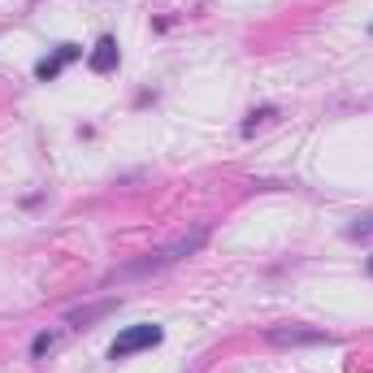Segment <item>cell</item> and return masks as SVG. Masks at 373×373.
Returning a JSON list of instances; mask_svg holds the SVG:
<instances>
[{"mask_svg": "<svg viewBox=\"0 0 373 373\" xmlns=\"http://www.w3.org/2000/svg\"><path fill=\"white\" fill-rule=\"evenodd\" d=\"M79 57H83V48H79V44H57V53H53V57H39V61H35V79H39V83H53L57 74H61L70 61H79Z\"/></svg>", "mask_w": 373, "mask_h": 373, "instance_id": "obj_3", "label": "cell"}, {"mask_svg": "<svg viewBox=\"0 0 373 373\" xmlns=\"http://www.w3.org/2000/svg\"><path fill=\"white\" fill-rule=\"evenodd\" d=\"M204 239H209V226H195L191 235H183V239H174V243L157 247V252H152V256H143L139 265H126V269H122V278H131V273H148V269H165V265H174V261L191 256Z\"/></svg>", "mask_w": 373, "mask_h": 373, "instance_id": "obj_1", "label": "cell"}, {"mask_svg": "<svg viewBox=\"0 0 373 373\" xmlns=\"http://www.w3.org/2000/svg\"><path fill=\"white\" fill-rule=\"evenodd\" d=\"M369 273H373V256H369Z\"/></svg>", "mask_w": 373, "mask_h": 373, "instance_id": "obj_10", "label": "cell"}, {"mask_svg": "<svg viewBox=\"0 0 373 373\" xmlns=\"http://www.w3.org/2000/svg\"><path fill=\"white\" fill-rule=\"evenodd\" d=\"M165 339V330L161 326H131V330H122L117 339H113V347H109V360H126V356H135V352H148V347H157Z\"/></svg>", "mask_w": 373, "mask_h": 373, "instance_id": "obj_2", "label": "cell"}, {"mask_svg": "<svg viewBox=\"0 0 373 373\" xmlns=\"http://www.w3.org/2000/svg\"><path fill=\"white\" fill-rule=\"evenodd\" d=\"M53 343H57V334H48V330H44V334H35V343H31V356L39 360L44 352H53Z\"/></svg>", "mask_w": 373, "mask_h": 373, "instance_id": "obj_8", "label": "cell"}, {"mask_svg": "<svg viewBox=\"0 0 373 373\" xmlns=\"http://www.w3.org/2000/svg\"><path fill=\"white\" fill-rule=\"evenodd\" d=\"M269 343H278V347H308V343H330V334L326 330H308V326H273Z\"/></svg>", "mask_w": 373, "mask_h": 373, "instance_id": "obj_4", "label": "cell"}, {"mask_svg": "<svg viewBox=\"0 0 373 373\" xmlns=\"http://www.w3.org/2000/svg\"><path fill=\"white\" fill-rule=\"evenodd\" d=\"M347 235H352V239H360V235H373V217H365V221H356V226H352V230H347Z\"/></svg>", "mask_w": 373, "mask_h": 373, "instance_id": "obj_9", "label": "cell"}, {"mask_svg": "<svg viewBox=\"0 0 373 373\" xmlns=\"http://www.w3.org/2000/svg\"><path fill=\"white\" fill-rule=\"evenodd\" d=\"M117 61H122V53H117V39H113V35H100V44L91 48L87 65H91L96 74H113V70H117Z\"/></svg>", "mask_w": 373, "mask_h": 373, "instance_id": "obj_5", "label": "cell"}, {"mask_svg": "<svg viewBox=\"0 0 373 373\" xmlns=\"http://www.w3.org/2000/svg\"><path fill=\"white\" fill-rule=\"evenodd\" d=\"M369 35H373V27H369Z\"/></svg>", "mask_w": 373, "mask_h": 373, "instance_id": "obj_11", "label": "cell"}, {"mask_svg": "<svg viewBox=\"0 0 373 373\" xmlns=\"http://www.w3.org/2000/svg\"><path fill=\"white\" fill-rule=\"evenodd\" d=\"M113 308H117V300H100V304H91V308H74V313H70V326L83 330V326H91L96 317H105V313H113Z\"/></svg>", "mask_w": 373, "mask_h": 373, "instance_id": "obj_6", "label": "cell"}, {"mask_svg": "<svg viewBox=\"0 0 373 373\" xmlns=\"http://www.w3.org/2000/svg\"><path fill=\"white\" fill-rule=\"evenodd\" d=\"M269 117H278V109H273V105L252 109V113H247V122H243V135H256V126H261V122H269Z\"/></svg>", "mask_w": 373, "mask_h": 373, "instance_id": "obj_7", "label": "cell"}]
</instances>
